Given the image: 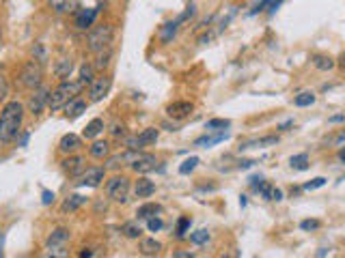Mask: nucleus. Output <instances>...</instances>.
<instances>
[{
	"mask_svg": "<svg viewBox=\"0 0 345 258\" xmlns=\"http://www.w3.org/2000/svg\"><path fill=\"white\" fill-rule=\"evenodd\" d=\"M24 118V106L20 101H9L0 112V142H11L20 134Z\"/></svg>",
	"mask_w": 345,
	"mask_h": 258,
	"instance_id": "obj_1",
	"label": "nucleus"
},
{
	"mask_svg": "<svg viewBox=\"0 0 345 258\" xmlns=\"http://www.w3.org/2000/svg\"><path fill=\"white\" fill-rule=\"evenodd\" d=\"M80 90H82V84H80V82H63V84H59V86L50 93L48 108H50V110H61V108H65L71 99L78 97Z\"/></svg>",
	"mask_w": 345,
	"mask_h": 258,
	"instance_id": "obj_2",
	"label": "nucleus"
},
{
	"mask_svg": "<svg viewBox=\"0 0 345 258\" xmlns=\"http://www.w3.org/2000/svg\"><path fill=\"white\" fill-rule=\"evenodd\" d=\"M112 37H114V30H112L110 24H99V26H95V28L91 30L89 37H87L89 50L95 52V54L104 52V50H110Z\"/></svg>",
	"mask_w": 345,
	"mask_h": 258,
	"instance_id": "obj_3",
	"label": "nucleus"
},
{
	"mask_svg": "<svg viewBox=\"0 0 345 258\" xmlns=\"http://www.w3.org/2000/svg\"><path fill=\"white\" fill-rule=\"evenodd\" d=\"M41 80H43V67H41V62H35V60H28L22 67L20 71V82H22V86L26 88H37L41 86Z\"/></svg>",
	"mask_w": 345,
	"mask_h": 258,
	"instance_id": "obj_4",
	"label": "nucleus"
},
{
	"mask_svg": "<svg viewBox=\"0 0 345 258\" xmlns=\"http://www.w3.org/2000/svg\"><path fill=\"white\" fill-rule=\"evenodd\" d=\"M106 191L114 202H125L128 200V194H130V179L128 177H112L108 181Z\"/></svg>",
	"mask_w": 345,
	"mask_h": 258,
	"instance_id": "obj_5",
	"label": "nucleus"
},
{
	"mask_svg": "<svg viewBox=\"0 0 345 258\" xmlns=\"http://www.w3.org/2000/svg\"><path fill=\"white\" fill-rule=\"evenodd\" d=\"M104 174H106V170L104 168H87V170H82L78 174V179H76V183L74 185L76 187H97L99 183L104 181Z\"/></svg>",
	"mask_w": 345,
	"mask_h": 258,
	"instance_id": "obj_6",
	"label": "nucleus"
},
{
	"mask_svg": "<svg viewBox=\"0 0 345 258\" xmlns=\"http://www.w3.org/2000/svg\"><path fill=\"white\" fill-rule=\"evenodd\" d=\"M158 136H160V132L158 129H153V127H149V129H145V132H140L138 136H134V138H130L128 140V149H134V151H140L142 146H151V144H156V140H158Z\"/></svg>",
	"mask_w": 345,
	"mask_h": 258,
	"instance_id": "obj_7",
	"label": "nucleus"
},
{
	"mask_svg": "<svg viewBox=\"0 0 345 258\" xmlns=\"http://www.w3.org/2000/svg\"><path fill=\"white\" fill-rule=\"evenodd\" d=\"M110 84H112V78L110 76H102L93 80V84H89V99L91 101H102L108 90H110Z\"/></svg>",
	"mask_w": 345,
	"mask_h": 258,
	"instance_id": "obj_8",
	"label": "nucleus"
},
{
	"mask_svg": "<svg viewBox=\"0 0 345 258\" xmlns=\"http://www.w3.org/2000/svg\"><path fill=\"white\" fill-rule=\"evenodd\" d=\"M192 112H194V106L190 101H172V104L166 106V114L170 118H175V121H184Z\"/></svg>",
	"mask_w": 345,
	"mask_h": 258,
	"instance_id": "obj_9",
	"label": "nucleus"
},
{
	"mask_svg": "<svg viewBox=\"0 0 345 258\" xmlns=\"http://www.w3.org/2000/svg\"><path fill=\"white\" fill-rule=\"evenodd\" d=\"M48 101H50V90L41 86L37 93H35V95L28 99V110H31V114L39 116L43 110H45V106H48Z\"/></svg>",
	"mask_w": 345,
	"mask_h": 258,
	"instance_id": "obj_10",
	"label": "nucleus"
},
{
	"mask_svg": "<svg viewBox=\"0 0 345 258\" xmlns=\"http://www.w3.org/2000/svg\"><path fill=\"white\" fill-rule=\"evenodd\" d=\"M156 164H158V162H156V155L140 153V157L132 164V168H134V172H138V174H147V172L156 170Z\"/></svg>",
	"mask_w": 345,
	"mask_h": 258,
	"instance_id": "obj_11",
	"label": "nucleus"
},
{
	"mask_svg": "<svg viewBox=\"0 0 345 258\" xmlns=\"http://www.w3.org/2000/svg\"><path fill=\"white\" fill-rule=\"evenodd\" d=\"M78 149H80V138L76 134H65L61 138V142H59V151L61 153L69 155V153H76Z\"/></svg>",
	"mask_w": 345,
	"mask_h": 258,
	"instance_id": "obj_12",
	"label": "nucleus"
},
{
	"mask_svg": "<svg viewBox=\"0 0 345 258\" xmlns=\"http://www.w3.org/2000/svg\"><path fill=\"white\" fill-rule=\"evenodd\" d=\"M276 142H278V136H261V138H252V140L242 142L240 149H252V146L263 149V146H274Z\"/></svg>",
	"mask_w": 345,
	"mask_h": 258,
	"instance_id": "obj_13",
	"label": "nucleus"
},
{
	"mask_svg": "<svg viewBox=\"0 0 345 258\" xmlns=\"http://www.w3.org/2000/svg\"><path fill=\"white\" fill-rule=\"evenodd\" d=\"M48 5L56 13H74L78 9V0H48Z\"/></svg>",
	"mask_w": 345,
	"mask_h": 258,
	"instance_id": "obj_14",
	"label": "nucleus"
},
{
	"mask_svg": "<svg viewBox=\"0 0 345 258\" xmlns=\"http://www.w3.org/2000/svg\"><path fill=\"white\" fill-rule=\"evenodd\" d=\"M134 191H136V198H149V196H153V191H156V183L149 179H138Z\"/></svg>",
	"mask_w": 345,
	"mask_h": 258,
	"instance_id": "obj_15",
	"label": "nucleus"
},
{
	"mask_svg": "<svg viewBox=\"0 0 345 258\" xmlns=\"http://www.w3.org/2000/svg\"><path fill=\"white\" fill-rule=\"evenodd\" d=\"M97 11H99V9H82V11H78L76 26H78V28H89V26H93V20H95Z\"/></svg>",
	"mask_w": 345,
	"mask_h": 258,
	"instance_id": "obj_16",
	"label": "nucleus"
},
{
	"mask_svg": "<svg viewBox=\"0 0 345 258\" xmlns=\"http://www.w3.org/2000/svg\"><path fill=\"white\" fill-rule=\"evenodd\" d=\"M257 191H259L266 200H276V202H278V200H283V191H280L278 187H274L272 183H266V181H263L261 185L257 187Z\"/></svg>",
	"mask_w": 345,
	"mask_h": 258,
	"instance_id": "obj_17",
	"label": "nucleus"
},
{
	"mask_svg": "<svg viewBox=\"0 0 345 258\" xmlns=\"http://www.w3.org/2000/svg\"><path fill=\"white\" fill-rule=\"evenodd\" d=\"M82 164H84L82 157H78V155H71V157H67L65 162H61V168L65 170L67 174H78V172H82Z\"/></svg>",
	"mask_w": 345,
	"mask_h": 258,
	"instance_id": "obj_18",
	"label": "nucleus"
},
{
	"mask_svg": "<svg viewBox=\"0 0 345 258\" xmlns=\"http://www.w3.org/2000/svg\"><path fill=\"white\" fill-rule=\"evenodd\" d=\"M65 110H67V118H78L80 114L87 110V101H82V99H71L69 104L65 106Z\"/></svg>",
	"mask_w": 345,
	"mask_h": 258,
	"instance_id": "obj_19",
	"label": "nucleus"
},
{
	"mask_svg": "<svg viewBox=\"0 0 345 258\" xmlns=\"http://www.w3.org/2000/svg\"><path fill=\"white\" fill-rule=\"evenodd\" d=\"M177 28H179V20L177 22H168V24H164V26H162V28H160V41L162 43H170L172 41V37H175L177 35Z\"/></svg>",
	"mask_w": 345,
	"mask_h": 258,
	"instance_id": "obj_20",
	"label": "nucleus"
},
{
	"mask_svg": "<svg viewBox=\"0 0 345 258\" xmlns=\"http://www.w3.org/2000/svg\"><path fill=\"white\" fill-rule=\"evenodd\" d=\"M67 239H69V230H67V228H56V230H54V233L48 237V241H45V243H48V247H56V245L65 243Z\"/></svg>",
	"mask_w": 345,
	"mask_h": 258,
	"instance_id": "obj_21",
	"label": "nucleus"
},
{
	"mask_svg": "<svg viewBox=\"0 0 345 258\" xmlns=\"http://www.w3.org/2000/svg\"><path fill=\"white\" fill-rule=\"evenodd\" d=\"M226 138H229V134H216V136H203V138H198V140L194 142V146H203V149H207V146H214V144H220L224 142Z\"/></svg>",
	"mask_w": 345,
	"mask_h": 258,
	"instance_id": "obj_22",
	"label": "nucleus"
},
{
	"mask_svg": "<svg viewBox=\"0 0 345 258\" xmlns=\"http://www.w3.org/2000/svg\"><path fill=\"white\" fill-rule=\"evenodd\" d=\"M160 250H162V243L156 241V239H142L140 241V252L145 256H156L160 254Z\"/></svg>",
	"mask_w": 345,
	"mask_h": 258,
	"instance_id": "obj_23",
	"label": "nucleus"
},
{
	"mask_svg": "<svg viewBox=\"0 0 345 258\" xmlns=\"http://www.w3.org/2000/svg\"><path fill=\"white\" fill-rule=\"evenodd\" d=\"M91 157H95V159H104L108 157V153H110V146H108V142H102V140H97L91 144Z\"/></svg>",
	"mask_w": 345,
	"mask_h": 258,
	"instance_id": "obj_24",
	"label": "nucleus"
},
{
	"mask_svg": "<svg viewBox=\"0 0 345 258\" xmlns=\"http://www.w3.org/2000/svg\"><path fill=\"white\" fill-rule=\"evenodd\" d=\"M311 60H313V64H315V67L320 69V71H330L334 64H337L330 56H326V54H313Z\"/></svg>",
	"mask_w": 345,
	"mask_h": 258,
	"instance_id": "obj_25",
	"label": "nucleus"
},
{
	"mask_svg": "<svg viewBox=\"0 0 345 258\" xmlns=\"http://www.w3.org/2000/svg\"><path fill=\"white\" fill-rule=\"evenodd\" d=\"M162 211V207L160 205H156V202H147V205H142V207H138V215L140 219H149V217H153V215H158Z\"/></svg>",
	"mask_w": 345,
	"mask_h": 258,
	"instance_id": "obj_26",
	"label": "nucleus"
},
{
	"mask_svg": "<svg viewBox=\"0 0 345 258\" xmlns=\"http://www.w3.org/2000/svg\"><path fill=\"white\" fill-rule=\"evenodd\" d=\"M102 129H104V121H102V118H93V121H91V123L84 127L82 136H84V138H89V140H91V138H95L99 132H102Z\"/></svg>",
	"mask_w": 345,
	"mask_h": 258,
	"instance_id": "obj_27",
	"label": "nucleus"
},
{
	"mask_svg": "<svg viewBox=\"0 0 345 258\" xmlns=\"http://www.w3.org/2000/svg\"><path fill=\"white\" fill-rule=\"evenodd\" d=\"M95 69H93V64H82V67H80V84L82 86H87V84H93V80H95Z\"/></svg>",
	"mask_w": 345,
	"mask_h": 258,
	"instance_id": "obj_28",
	"label": "nucleus"
},
{
	"mask_svg": "<svg viewBox=\"0 0 345 258\" xmlns=\"http://www.w3.org/2000/svg\"><path fill=\"white\" fill-rule=\"evenodd\" d=\"M71 67H74V64H71V58H61L56 64H54V73H56L59 78H67L71 73Z\"/></svg>",
	"mask_w": 345,
	"mask_h": 258,
	"instance_id": "obj_29",
	"label": "nucleus"
},
{
	"mask_svg": "<svg viewBox=\"0 0 345 258\" xmlns=\"http://www.w3.org/2000/svg\"><path fill=\"white\" fill-rule=\"evenodd\" d=\"M84 200L87 198H82V196H78V194H76V196H69L65 202H63L61 209L65 211V213H67V211H76V209H80V207L84 205Z\"/></svg>",
	"mask_w": 345,
	"mask_h": 258,
	"instance_id": "obj_30",
	"label": "nucleus"
},
{
	"mask_svg": "<svg viewBox=\"0 0 345 258\" xmlns=\"http://www.w3.org/2000/svg\"><path fill=\"white\" fill-rule=\"evenodd\" d=\"M121 233L128 237V239H138V237L142 235V228L136 224V222H125L123 228H121Z\"/></svg>",
	"mask_w": 345,
	"mask_h": 258,
	"instance_id": "obj_31",
	"label": "nucleus"
},
{
	"mask_svg": "<svg viewBox=\"0 0 345 258\" xmlns=\"http://www.w3.org/2000/svg\"><path fill=\"white\" fill-rule=\"evenodd\" d=\"M289 164H292V168H296V170H306L308 168V155L306 153L294 155V157L289 159Z\"/></svg>",
	"mask_w": 345,
	"mask_h": 258,
	"instance_id": "obj_32",
	"label": "nucleus"
},
{
	"mask_svg": "<svg viewBox=\"0 0 345 258\" xmlns=\"http://www.w3.org/2000/svg\"><path fill=\"white\" fill-rule=\"evenodd\" d=\"M294 104L298 106V108H306V106H311V104H315V95L313 93H308V90H304V93H300L296 99H294Z\"/></svg>",
	"mask_w": 345,
	"mask_h": 258,
	"instance_id": "obj_33",
	"label": "nucleus"
},
{
	"mask_svg": "<svg viewBox=\"0 0 345 258\" xmlns=\"http://www.w3.org/2000/svg\"><path fill=\"white\" fill-rule=\"evenodd\" d=\"M207 239H210V233H207L205 228H201V230H196V233L190 235V241H192L194 245H203V243H207Z\"/></svg>",
	"mask_w": 345,
	"mask_h": 258,
	"instance_id": "obj_34",
	"label": "nucleus"
},
{
	"mask_svg": "<svg viewBox=\"0 0 345 258\" xmlns=\"http://www.w3.org/2000/svg\"><path fill=\"white\" fill-rule=\"evenodd\" d=\"M280 3H283V0H261V3L255 7V9H252V11H250V15H255L257 11H263V9H266L268 5H270V11H274V9L280 5Z\"/></svg>",
	"mask_w": 345,
	"mask_h": 258,
	"instance_id": "obj_35",
	"label": "nucleus"
},
{
	"mask_svg": "<svg viewBox=\"0 0 345 258\" xmlns=\"http://www.w3.org/2000/svg\"><path fill=\"white\" fill-rule=\"evenodd\" d=\"M110 64V50H104V52H99L97 54V62H95V67L97 69H104Z\"/></svg>",
	"mask_w": 345,
	"mask_h": 258,
	"instance_id": "obj_36",
	"label": "nucleus"
},
{
	"mask_svg": "<svg viewBox=\"0 0 345 258\" xmlns=\"http://www.w3.org/2000/svg\"><path fill=\"white\" fill-rule=\"evenodd\" d=\"M196 166H198V157H190V159H186L184 164L179 166V172H181V174H188V172H192Z\"/></svg>",
	"mask_w": 345,
	"mask_h": 258,
	"instance_id": "obj_37",
	"label": "nucleus"
},
{
	"mask_svg": "<svg viewBox=\"0 0 345 258\" xmlns=\"http://www.w3.org/2000/svg\"><path fill=\"white\" fill-rule=\"evenodd\" d=\"M231 123L226 121V118H212V121H207V129H226Z\"/></svg>",
	"mask_w": 345,
	"mask_h": 258,
	"instance_id": "obj_38",
	"label": "nucleus"
},
{
	"mask_svg": "<svg viewBox=\"0 0 345 258\" xmlns=\"http://www.w3.org/2000/svg\"><path fill=\"white\" fill-rule=\"evenodd\" d=\"M7 95H9V84H7V78H5L3 69H0V101H5Z\"/></svg>",
	"mask_w": 345,
	"mask_h": 258,
	"instance_id": "obj_39",
	"label": "nucleus"
},
{
	"mask_svg": "<svg viewBox=\"0 0 345 258\" xmlns=\"http://www.w3.org/2000/svg\"><path fill=\"white\" fill-rule=\"evenodd\" d=\"M147 226H149L151 233H158V230H160L162 226H164V224H162V219H160L158 215H153V217H149V219H147Z\"/></svg>",
	"mask_w": 345,
	"mask_h": 258,
	"instance_id": "obj_40",
	"label": "nucleus"
},
{
	"mask_svg": "<svg viewBox=\"0 0 345 258\" xmlns=\"http://www.w3.org/2000/svg\"><path fill=\"white\" fill-rule=\"evenodd\" d=\"M188 228H190V219H188V217H181L179 222H177V237H179V239L184 237Z\"/></svg>",
	"mask_w": 345,
	"mask_h": 258,
	"instance_id": "obj_41",
	"label": "nucleus"
},
{
	"mask_svg": "<svg viewBox=\"0 0 345 258\" xmlns=\"http://www.w3.org/2000/svg\"><path fill=\"white\" fill-rule=\"evenodd\" d=\"M33 54H35V60L37 62H45V52H43V48H41V43H35V48H33Z\"/></svg>",
	"mask_w": 345,
	"mask_h": 258,
	"instance_id": "obj_42",
	"label": "nucleus"
},
{
	"mask_svg": "<svg viewBox=\"0 0 345 258\" xmlns=\"http://www.w3.org/2000/svg\"><path fill=\"white\" fill-rule=\"evenodd\" d=\"M320 226H322L320 219H304V222L300 224V228H302V230H317Z\"/></svg>",
	"mask_w": 345,
	"mask_h": 258,
	"instance_id": "obj_43",
	"label": "nucleus"
},
{
	"mask_svg": "<svg viewBox=\"0 0 345 258\" xmlns=\"http://www.w3.org/2000/svg\"><path fill=\"white\" fill-rule=\"evenodd\" d=\"M326 185V179L324 177H317V179H313V181H308L306 185H304V189H317V187H324Z\"/></svg>",
	"mask_w": 345,
	"mask_h": 258,
	"instance_id": "obj_44",
	"label": "nucleus"
},
{
	"mask_svg": "<svg viewBox=\"0 0 345 258\" xmlns=\"http://www.w3.org/2000/svg\"><path fill=\"white\" fill-rule=\"evenodd\" d=\"M41 200H43V205H50V202L54 200V194L48 191V189H43V198H41Z\"/></svg>",
	"mask_w": 345,
	"mask_h": 258,
	"instance_id": "obj_45",
	"label": "nucleus"
},
{
	"mask_svg": "<svg viewBox=\"0 0 345 258\" xmlns=\"http://www.w3.org/2000/svg\"><path fill=\"white\" fill-rule=\"evenodd\" d=\"M112 134H114V136H123V134H125V127L117 123V125L112 127Z\"/></svg>",
	"mask_w": 345,
	"mask_h": 258,
	"instance_id": "obj_46",
	"label": "nucleus"
},
{
	"mask_svg": "<svg viewBox=\"0 0 345 258\" xmlns=\"http://www.w3.org/2000/svg\"><path fill=\"white\" fill-rule=\"evenodd\" d=\"M341 121H345V114H337L330 118V123H341Z\"/></svg>",
	"mask_w": 345,
	"mask_h": 258,
	"instance_id": "obj_47",
	"label": "nucleus"
},
{
	"mask_svg": "<svg viewBox=\"0 0 345 258\" xmlns=\"http://www.w3.org/2000/svg\"><path fill=\"white\" fill-rule=\"evenodd\" d=\"M252 164H255L252 159H244V162H240V168H250Z\"/></svg>",
	"mask_w": 345,
	"mask_h": 258,
	"instance_id": "obj_48",
	"label": "nucleus"
},
{
	"mask_svg": "<svg viewBox=\"0 0 345 258\" xmlns=\"http://www.w3.org/2000/svg\"><path fill=\"white\" fill-rule=\"evenodd\" d=\"M337 64H339V67H341V69H345V52H343V54H341V56H339Z\"/></svg>",
	"mask_w": 345,
	"mask_h": 258,
	"instance_id": "obj_49",
	"label": "nucleus"
},
{
	"mask_svg": "<svg viewBox=\"0 0 345 258\" xmlns=\"http://www.w3.org/2000/svg\"><path fill=\"white\" fill-rule=\"evenodd\" d=\"M175 256L177 258H188V256H192V254H190V252H175Z\"/></svg>",
	"mask_w": 345,
	"mask_h": 258,
	"instance_id": "obj_50",
	"label": "nucleus"
},
{
	"mask_svg": "<svg viewBox=\"0 0 345 258\" xmlns=\"http://www.w3.org/2000/svg\"><path fill=\"white\" fill-rule=\"evenodd\" d=\"M289 125H294V121H287V123H283V125H280L278 129H280V132H285V129H287Z\"/></svg>",
	"mask_w": 345,
	"mask_h": 258,
	"instance_id": "obj_51",
	"label": "nucleus"
},
{
	"mask_svg": "<svg viewBox=\"0 0 345 258\" xmlns=\"http://www.w3.org/2000/svg\"><path fill=\"white\" fill-rule=\"evenodd\" d=\"M339 159L345 164V149H341V151H339Z\"/></svg>",
	"mask_w": 345,
	"mask_h": 258,
	"instance_id": "obj_52",
	"label": "nucleus"
},
{
	"mask_svg": "<svg viewBox=\"0 0 345 258\" xmlns=\"http://www.w3.org/2000/svg\"><path fill=\"white\" fill-rule=\"evenodd\" d=\"M80 256H93V252H91V250H84V252H80Z\"/></svg>",
	"mask_w": 345,
	"mask_h": 258,
	"instance_id": "obj_53",
	"label": "nucleus"
},
{
	"mask_svg": "<svg viewBox=\"0 0 345 258\" xmlns=\"http://www.w3.org/2000/svg\"><path fill=\"white\" fill-rule=\"evenodd\" d=\"M0 256H3V235H0Z\"/></svg>",
	"mask_w": 345,
	"mask_h": 258,
	"instance_id": "obj_54",
	"label": "nucleus"
},
{
	"mask_svg": "<svg viewBox=\"0 0 345 258\" xmlns=\"http://www.w3.org/2000/svg\"><path fill=\"white\" fill-rule=\"evenodd\" d=\"M339 140H345V134H343V136H341V138H339Z\"/></svg>",
	"mask_w": 345,
	"mask_h": 258,
	"instance_id": "obj_55",
	"label": "nucleus"
},
{
	"mask_svg": "<svg viewBox=\"0 0 345 258\" xmlns=\"http://www.w3.org/2000/svg\"><path fill=\"white\" fill-rule=\"evenodd\" d=\"M0 43H3V35H0Z\"/></svg>",
	"mask_w": 345,
	"mask_h": 258,
	"instance_id": "obj_56",
	"label": "nucleus"
}]
</instances>
